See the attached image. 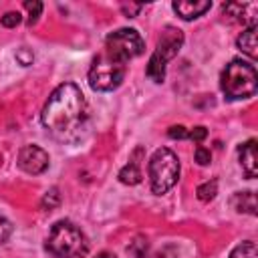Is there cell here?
<instances>
[{
    "mask_svg": "<svg viewBox=\"0 0 258 258\" xmlns=\"http://www.w3.org/2000/svg\"><path fill=\"white\" fill-rule=\"evenodd\" d=\"M40 119L54 139L62 143H73L81 139L89 119L83 91L75 83L58 85L44 103Z\"/></svg>",
    "mask_w": 258,
    "mask_h": 258,
    "instance_id": "1",
    "label": "cell"
},
{
    "mask_svg": "<svg viewBox=\"0 0 258 258\" xmlns=\"http://www.w3.org/2000/svg\"><path fill=\"white\" fill-rule=\"evenodd\" d=\"M89 238L85 232L75 226L71 220H58L52 224L48 238H46V250L56 258H83L89 252Z\"/></svg>",
    "mask_w": 258,
    "mask_h": 258,
    "instance_id": "2",
    "label": "cell"
},
{
    "mask_svg": "<svg viewBox=\"0 0 258 258\" xmlns=\"http://www.w3.org/2000/svg\"><path fill=\"white\" fill-rule=\"evenodd\" d=\"M220 87H222V93L230 101L254 97L256 89H258V75H256L254 64H250L242 58L230 60L226 64V69L222 71Z\"/></svg>",
    "mask_w": 258,
    "mask_h": 258,
    "instance_id": "3",
    "label": "cell"
},
{
    "mask_svg": "<svg viewBox=\"0 0 258 258\" xmlns=\"http://www.w3.org/2000/svg\"><path fill=\"white\" fill-rule=\"evenodd\" d=\"M183 46V32L175 26H165L159 40H157V46L153 50V54L149 56V62H147V77L153 81V83H163L165 79V67L167 62L177 56L179 48Z\"/></svg>",
    "mask_w": 258,
    "mask_h": 258,
    "instance_id": "4",
    "label": "cell"
},
{
    "mask_svg": "<svg viewBox=\"0 0 258 258\" xmlns=\"http://www.w3.org/2000/svg\"><path fill=\"white\" fill-rule=\"evenodd\" d=\"M179 179V159L177 155L167 149L159 147L153 151L149 159V181H151V191L157 196L167 194Z\"/></svg>",
    "mask_w": 258,
    "mask_h": 258,
    "instance_id": "5",
    "label": "cell"
},
{
    "mask_svg": "<svg viewBox=\"0 0 258 258\" xmlns=\"http://www.w3.org/2000/svg\"><path fill=\"white\" fill-rule=\"evenodd\" d=\"M125 75H127V64L101 52L93 58L87 79L93 91H113L123 83Z\"/></svg>",
    "mask_w": 258,
    "mask_h": 258,
    "instance_id": "6",
    "label": "cell"
},
{
    "mask_svg": "<svg viewBox=\"0 0 258 258\" xmlns=\"http://www.w3.org/2000/svg\"><path fill=\"white\" fill-rule=\"evenodd\" d=\"M143 50H145V42L135 28H119V30L107 34L103 52L109 54L111 58L127 64L131 58L143 54Z\"/></svg>",
    "mask_w": 258,
    "mask_h": 258,
    "instance_id": "7",
    "label": "cell"
},
{
    "mask_svg": "<svg viewBox=\"0 0 258 258\" xmlns=\"http://www.w3.org/2000/svg\"><path fill=\"white\" fill-rule=\"evenodd\" d=\"M50 157L48 153L38 145H24L18 151V167L30 175H38L48 169Z\"/></svg>",
    "mask_w": 258,
    "mask_h": 258,
    "instance_id": "8",
    "label": "cell"
},
{
    "mask_svg": "<svg viewBox=\"0 0 258 258\" xmlns=\"http://www.w3.org/2000/svg\"><path fill=\"white\" fill-rule=\"evenodd\" d=\"M141 155H143V147H137V149L131 153L129 163L119 169L117 177H119L121 183H125V185H137V183L141 181V177H143V173H141V161H139Z\"/></svg>",
    "mask_w": 258,
    "mask_h": 258,
    "instance_id": "9",
    "label": "cell"
},
{
    "mask_svg": "<svg viewBox=\"0 0 258 258\" xmlns=\"http://www.w3.org/2000/svg\"><path fill=\"white\" fill-rule=\"evenodd\" d=\"M171 8L177 12V16L181 20H194V18H200L202 14H206L210 8H212V2L210 0H179V2H173Z\"/></svg>",
    "mask_w": 258,
    "mask_h": 258,
    "instance_id": "10",
    "label": "cell"
},
{
    "mask_svg": "<svg viewBox=\"0 0 258 258\" xmlns=\"http://www.w3.org/2000/svg\"><path fill=\"white\" fill-rule=\"evenodd\" d=\"M238 159L242 165V171L246 177H256L258 175V161H256V139H248L238 147Z\"/></svg>",
    "mask_w": 258,
    "mask_h": 258,
    "instance_id": "11",
    "label": "cell"
},
{
    "mask_svg": "<svg viewBox=\"0 0 258 258\" xmlns=\"http://www.w3.org/2000/svg\"><path fill=\"white\" fill-rule=\"evenodd\" d=\"M236 46L244 52V54H248L252 60L258 56V44H256V24H250L248 28H244L242 30V34L236 38Z\"/></svg>",
    "mask_w": 258,
    "mask_h": 258,
    "instance_id": "12",
    "label": "cell"
},
{
    "mask_svg": "<svg viewBox=\"0 0 258 258\" xmlns=\"http://www.w3.org/2000/svg\"><path fill=\"white\" fill-rule=\"evenodd\" d=\"M232 208L238 214L256 216V196H254V191H236L232 196Z\"/></svg>",
    "mask_w": 258,
    "mask_h": 258,
    "instance_id": "13",
    "label": "cell"
},
{
    "mask_svg": "<svg viewBox=\"0 0 258 258\" xmlns=\"http://www.w3.org/2000/svg\"><path fill=\"white\" fill-rule=\"evenodd\" d=\"M230 258H258L256 244H254L252 240H246V242L238 244V246L230 252Z\"/></svg>",
    "mask_w": 258,
    "mask_h": 258,
    "instance_id": "14",
    "label": "cell"
},
{
    "mask_svg": "<svg viewBox=\"0 0 258 258\" xmlns=\"http://www.w3.org/2000/svg\"><path fill=\"white\" fill-rule=\"evenodd\" d=\"M196 194H198V200H202V202H210V200H214L216 194H218V181H216V179L204 181L202 185H198Z\"/></svg>",
    "mask_w": 258,
    "mask_h": 258,
    "instance_id": "15",
    "label": "cell"
},
{
    "mask_svg": "<svg viewBox=\"0 0 258 258\" xmlns=\"http://www.w3.org/2000/svg\"><path fill=\"white\" fill-rule=\"evenodd\" d=\"M246 8H248V4H242V2H228V4H224V14L226 16H232L234 20H246L244 18V12H246Z\"/></svg>",
    "mask_w": 258,
    "mask_h": 258,
    "instance_id": "16",
    "label": "cell"
},
{
    "mask_svg": "<svg viewBox=\"0 0 258 258\" xmlns=\"http://www.w3.org/2000/svg\"><path fill=\"white\" fill-rule=\"evenodd\" d=\"M60 204V194H58V189L56 187H50L44 196H42V200H40V206H42V210H54L56 206Z\"/></svg>",
    "mask_w": 258,
    "mask_h": 258,
    "instance_id": "17",
    "label": "cell"
},
{
    "mask_svg": "<svg viewBox=\"0 0 258 258\" xmlns=\"http://www.w3.org/2000/svg\"><path fill=\"white\" fill-rule=\"evenodd\" d=\"M135 258H147V250H149V244L145 238H135V242H131V246L127 248Z\"/></svg>",
    "mask_w": 258,
    "mask_h": 258,
    "instance_id": "18",
    "label": "cell"
},
{
    "mask_svg": "<svg viewBox=\"0 0 258 258\" xmlns=\"http://www.w3.org/2000/svg\"><path fill=\"white\" fill-rule=\"evenodd\" d=\"M179 256V250L175 244H165L161 246L159 250H155L153 254H149L147 258H177Z\"/></svg>",
    "mask_w": 258,
    "mask_h": 258,
    "instance_id": "19",
    "label": "cell"
},
{
    "mask_svg": "<svg viewBox=\"0 0 258 258\" xmlns=\"http://www.w3.org/2000/svg\"><path fill=\"white\" fill-rule=\"evenodd\" d=\"M24 8L28 10V24H34L36 20H38V16H40V12H42V2H38V0H26L24 2Z\"/></svg>",
    "mask_w": 258,
    "mask_h": 258,
    "instance_id": "20",
    "label": "cell"
},
{
    "mask_svg": "<svg viewBox=\"0 0 258 258\" xmlns=\"http://www.w3.org/2000/svg\"><path fill=\"white\" fill-rule=\"evenodd\" d=\"M20 20H22L20 12H6V14L0 18V24L6 26V28H14V26L20 24Z\"/></svg>",
    "mask_w": 258,
    "mask_h": 258,
    "instance_id": "21",
    "label": "cell"
},
{
    "mask_svg": "<svg viewBox=\"0 0 258 258\" xmlns=\"http://www.w3.org/2000/svg\"><path fill=\"white\" fill-rule=\"evenodd\" d=\"M206 137H208V129H206L204 125H198V127H194V129H187V139H191V141H196V143H202Z\"/></svg>",
    "mask_w": 258,
    "mask_h": 258,
    "instance_id": "22",
    "label": "cell"
},
{
    "mask_svg": "<svg viewBox=\"0 0 258 258\" xmlns=\"http://www.w3.org/2000/svg\"><path fill=\"white\" fill-rule=\"evenodd\" d=\"M196 161H198V165H208V163L212 161V153H210V149L198 145V147H196Z\"/></svg>",
    "mask_w": 258,
    "mask_h": 258,
    "instance_id": "23",
    "label": "cell"
},
{
    "mask_svg": "<svg viewBox=\"0 0 258 258\" xmlns=\"http://www.w3.org/2000/svg\"><path fill=\"white\" fill-rule=\"evenodd\" d=\"M10 234H12V224L4 216H0V244H4L10 238Z\"/></svg>",
    "mask_w": 258,
    "mask_h": 258,
    "instance_id": "24",
    "label": "cell"
},
{
    "mask_svg": "<svg viewBox=\"0 0 258 258\" xmlns=\"http://www.w3.org/2000/svg\"><path fill=\"white\" fill-rule=\"evenodd\" d=\"M32 58H34V56H32V52H30L26 46H22V48L16 50V60H18L20 64H24V67H26V64H32Z\"/></svg>",
    "mask_w": 258,
    "mask_h": 258,
    "instance_id": "25",
    "label": "cell"
},
{
    "mask_svg": "<svg viewBox=\"0 0 258 258\" xmlns=\"http://www.w3.org/2000/svg\"><path fill=\"white\" fill-rule=\"evenodd\" d=\"M141 10H143V4H121V12H123L127 18L137 16Z\"/></svg>",
    "mask_w": 258,
    "mask_h": 258,
    "instance_id": "26",
    "label": "cell"
},
{
    "mask_svg": "<svg viewBox=\"0 0 258 258\" xmlns=\"http://www.w3.org/2000/svg\"><path fill=\"white\" fill-rule=\"evenodd\" d=\"M167 135L171 139H187V129L183 125H173V127H169Z\"/></svg>",
    "mask_w": 258,
    "mask_h": 258,
    "instance_id": "27",
    "label": "cell"
},
{
    "mask_svg": "<svg viewBox=\"0 0 258 258\" xmlns=\"http://www.w3.org/2000/svg\"><path fill=\"white\" fill-rule=\"evenodd\" d=\"M95 258H117V256H115L113 252H99Z\"/></svg>",
    "mask_w": 258,
    "mask_h": 258,
    "instance_id": "28",
    "label": "cell"
}]
</instances>
